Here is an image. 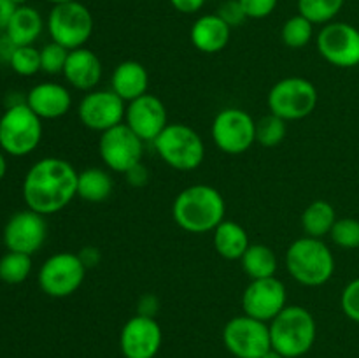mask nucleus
<instances>
[{
	"label": "nucleus",
	"mask_w": 359,
	"mask_h": 358,
	"mask_svg": "<svg viewBox=\"0 0 359 358\" xmlns=\"http://www.w3.org/2000/svg\"><path fill=\"white\" fill-rule=\"evenodd\" d=\"M102 72H104V67H102L97 53L88 48H77L69 53L65 69H63V77L70 86L88 93L100 83Z\"/></svg>",
	"instance_id": "nucleus-20"
},
{
	"label": "nucleus",
	"mask_w": 359,
	"mask_h": 358,
	"mask_svg": "<svg viewBox=\"0 0 359 358\" xmlns=\"http://www.w3.org/2000/svg\"><path fill=\"white\" fill-rule=\"evenodd\" d=\"M249 20H263L276 11L279 0H238Z\"/></svg>",
	"instance_id": "nucleus-36"
},
{
	"label": "nucleus",
	"mask_w": 359,
	"mask_h": 358,
	"mask_svg": "<svg viewBox=\"0 0 359 358\" xmlns=\"http://www.w3.org/2000/svg\"><path fill=\"white\" fill-rule=\"evenodd\" d=\"M114 181L105 168L88 167L77 175V197L86 202L98 204L111 197Z\"/></svg>",
	"instance_id": "nucleus-25"
},
{
	"label": "nucleus",
	"mask_w": 359,
	"mask_h": 358,
	"mask_svg": "<svg viewBox=\"0 0 359 358\" xmlns=\"http://www.w3.org/2000/svg\"><path fill=\"white\" fill-rule=\"evenodd\" d=\"M98 153L109 171L126 174L142 161L144 140L126 123H121L100 133Z\"/></svg>",
	"instance_id": "nucleus-12"
},
{
	"label": "nucleus",
	"mask_w": 359,
	"mask_h": 358,
	"mask_svg": "<svg viewBox=\"0 0 359 358\" xmlns=\"http://www.w3.org/2000/svg\"><path fill=\"white\" fill-rule=\"evenodd\" d=\"M280 37L283 42L291 49L305 48L309 42L314 37V23L304 18L302 14H294V16L287 18L280 30Z\"/></svg>",
	"instance_id": "nucleus-30"
},
{
	"label": "nucleus",
	"mask_w": 359,
	"mask_h": 358,
	"mask_svg": "<svg viewBox=\"0 0 359 358\" xmlns=\"http://www.w3.org/2000/svg\"><path fill=\"white\" fill-rule=\"evenodd\" d=\"M27 105L41 119L62 118L72 105L70 91L60 83H39L25 97Z\"/></svg>",
	"instance_id": "nucleus-19"
},
{
	"label": "nucleus",
	"mask_w": 359,
	"mask_h": 358,
	"mask_svg": "<svg viewBox=\"0 0 359 358\" xmlns=\"http://www.w3.org/2000/svg\"><path fill=\"white\" fill-rule=\"evenodd\" d=\"M346 0H298V14L314 25H328L342 11Z\"/></svg>",
	"instance_id": "nucleus-29"
},
{
	"label": "nucleus",
	"mask_w": 359,
	"mask_h": 358,
	"mask_svg": "<svg viewBox=\"0 0 359 358\" xmlns=\"http://www.w3.org/2000/svg\"><path fill=\"white\" fill-rule=\"evenodd\" d=\"M125 175L132 186H144L147 183V179H149V172H147V168L144 167L142 161L137 164L135 167L130 168Z\"/></svg>",
	"instance_id": "nucleus-38"
},
{
	"label": "nucleus",
	"mask_w": 359,
	"mask_h": 358,
	"mask_svg": "<svg viewBox=\"0 0 359 358\" xmlns=\"http://www.w3.org/2000/svg\"><path fill=\"white\" fill-rule=\"evenodd\" d=\"M241 265L249 279H263L276 276L279 262L276 251L270 246L251 244L241 258Z\"/></svg>",
	"instance_id": "nucleus-27"
},
{
	"label": "nucleus",
	"mask_w": 359,
	"mask_h": 358,
	"mask_svg": "<svg viewBox=\"0 0 359 358\" xmlns=\"http://www.w3.org/2000/svg\"><path fill=\"white\" fill-rule=\"evenodd\" d=\"M46 25H48L51 41L63 46L69 51L84 48L95 28V21L90 9L79 0L53 6Z\"/></svg>",
	"instance_id": "nucleus-8"
},
{
	"label": "nucleus",
	"mask_w": 359,
	"mask_h": 358,
	"mask_svg": "<svg viewBox=\"0 0 359 358\" xmlns=\"http://www.w3.org/2000/svg\"><path fill=\"white\" fill-rule=\"evenodd\" d=\"M172 7L182 14H195L205 6V0H170Z\"/></svg>",
	"instance_id": "nucleus-39"
},
{
	"label": "nucleus",
	"mask_w": 359,
	"mask_h": 358,
	"mask_svg": "<svg viewBox=\"0 0 359 358\" xmlns=\"http://www.w3.org/2000/svg\"><path fill=\"white\" fill-rule=\"evenodd\" d=\"M86 265L77 253L60 251L41 265L37 283L48 297L65 298L76 293L86 277Z\"/></svg>",
	"instance_id": "nucleus-9"
},
{
	"label": "nucleus",
	"mask_w": 359,
	"mask_h": 358,
	"mask_svg": "<svg viewBox=\"0 0 359 358\" xmlns=\"http://www.w3.org/2000/svg\"><path fill=\"white\" fill-rule=\"evenodd\" d=\"M263 358H284V357H280V354H279V353H277V351H276V350H270V351H269V353H266V354H265V357H263Z\"/></svg>",
	"instance_id": "nucleus-45"
},
{
	"label": "nucleus",
	"mask_w": 359,
	"mask_h": 358,
	"mask_svg": "<svg viewBox=\"0 0 359 358\" xmlns=\"http://www.w3.org/2000/svg\"><path fill=\"white\" fill-rule=\"evenodd\" d=\"M217 14H219V16L223 18V20L226 21L231 28L238 27V25L244 23L245 20H249L248 14H245V11H244V7L241 6V2H238V0H226V2H224L223 6L217 9Z\"/></svg>",
	"instance_id": "nucleus-37"
},
{
	"label": "nucleus",
	"mask_w": 359,
	"mask_h": 358,
	"mask_svg": "<svg viewBox=\"0 0 359 358\" xmlns=\"http://www.w3.org/2000/svg\"><path fill=\"white\" fill-rule=\"evenodd\" d=\"M316 46L323 58L340 69L359 65V30L344 21L325 25L316 39Z\"/></svg>",
	"instance_id": "nucleus-13"
},
{
	"label": "nucleus",
	"mask_w": 359,
	"mask_h": 358,
	"mask_svg": "<svg viewBox=\"0 0 359 358\" xmlns=\"http://www.w3.org/2000/svg\"><path fill=\"white\" fill-rule=\"evenodd\" d=\"M319 95L314 83L305 77L291 76L277 81L269 91V109L284 121H298L314 112Z\"/></svg>",
	"instance_id": "nucleus-7"
},
{
	"label": "nucleus",
	"mask_w": 359,
	"mask_h": 358,
	"mask_svg": "<svg viewBox=\"0 0 359 358\" xmlns=\"http://www.w3.org/2000/svg\"><path fill=\"white\" fill-rule=\"evenodd\" d=\"M6 172H7V158H6V153L0 150V181L4 179Z\"/></svg>",
	"instance_id": "nucleus-44"
},
{
	"label": "nucleus",
	"mask_w": 359,
	"mask_h": 358,
	"mask_svg": "<svg viewBox=\"0 0 359 358\" xmlns=\"http://www.w3.org/2000/svg\"><path fill=\"white\" fill-rule=\"evenodd\" d=\"M147 88H149V74L142 63L137 60H125L116 65L111 76V90L126 104L146 95Z\"/></svg>",
	"instance_id": "nucleus-22"
},
{
	"label": "nucleus",
	"mask_w": 359,
	"mask_h": 358,
	"mask_svg": "<svg viewBox=\"0 0 359 358\" xmlns=\"http://www.w3.org/2000/svg\"><path fill=\"white\" fill-rule=\"evenodd\" d=\"M69 49L63 46L56 44V42H49L41 49V70L49 74V76H56V74H63L65 69L67 58H69Z\"/></svg>",
	"instance_id": "nucleus-34"
},
{
	"label": "nucleus",
	"mask_w": 359,
	"mask_h": 358,
	"mask_svg": "<svg viewBox=\"0 0 359 358\" xmlns=\"http://www.w3.org/2000/svg\"><path fill=\"white\" fill-rule=\"evenodd\" d=\"M32 272V256L18 251H7L0 258V281L6 284H21Z\"/></svg>",
	"instance_id": "nucleus-28"
},
{
	"label": "nucleus",
	"mask_w": 359,
	"mask_h": 358,
	"mask_svg": "<svg viewBox=\"0 0 359 358\" xmlns=\"http://www.w3.org/2000/svg\"><path fill=\"white\" fill-rule=\"evenodd\" d=\"M330 237L339 248L358 249L359 248V220L356 218H339L333 225Z\"/></svg>",
	"instance_id": "nucleus-33"
},
{
	"label": "nucleus",
	"mask_w": 359,
	"mask_h": 358,
	"mask_svg": "<svg viewBox=\"0 0 359 358\" xmlns=\"http://www.w3.org/2000/svg\"><path fill=\"white\" fill-rule=\"evenodd\" d=\"M223 343L235 358H263L272 350L270 326L248 314L233 316L223 329Z\"/></svg>",
	"instance_id": "nucleus-11"
},
{
	"label": "nucleus",
	"mask_w": 359,
	"mask_h": 358,
	"mask_svg": "<svg viewBox=\"0 0 359 358\" xmlns=\"http://www.w3.org/2000/svg\"><path fill=\"white\" fill-rule=\"evenodd\" d=\"M42 140V119L27 102L7 105L0 116V150L11 157H27Z\"/></svg>",
	"instance_id": "nucleus-6"
},
{
	"label": "nucleus",
	"mask_w": 359,
	"mask_h": 358,
	"mask_svg": "<svg viewBox=\"0 0 359 358\" xmlns=\"http://www.w3.org/2000/svg\"><path fill=\"white\" fill-rule=\"evenodd\" d=\"M231 37V27L219 16V14H203L193 23L189 30L191 44L200 53L214 55L223 51Z\"/></svg>",
	"instance_id": "nucleus-21"
},
{
	"label": "nucleus",
	"mask_w": 359,
	"mask_h": 358,
	"mask_svg": "<svg viewBox=\"0 0 359 358\" xmlns=\"http://www.w3.org/2000/svg\"><path fill=\"white\" fill-rule=\"evenodd\" d=\"M337 220L339 218L332 204L326 200H314L302 213V228L309 237L323 239L325 235H330Z\"/></svg>",
	"instance_id": "nucleus-26"
},
{
	"label": "nucleus",
	"mask_w": 359,
	"mask_h": 358,
	"mask_svg": "<svg viewBox=\"0 0 359 358\" xmlns=\"http://www.w3.org/2000/svg\"><path fill=\"white\" fill-rule=\"evenodd\" d=\"M214 249L217 255L224 260H241L248 248L251 246L249 235L242 225L224 218L216 228H214Z\"/></svg>",
	"instance_id": "nucleus-24"
},
{
	"label": "nucleus",
	"mask_w": 359,
	"mask_h": 358,
	"mask_svg": "<svg viewBox=\"0 0 359 358\" xmlns=\"http://www.w3.org/2000/svg\"><path fill=\"white\" fill-rule=\"evenodd\" d=\"M126 102L112 90H91L77 105L79 121L93 132L105 130L125 123Z\"/></svg>",
	"instance_id": "nucleus-14"
},
{
	"label": "nucleus",
	"mask_w": 359,
	"mask_h": 358,
	"mask_svg": "<svg viewBox=\"0 0 359 358\" xmlns=\"http://www.w3.org/2000/svg\"><path fill=\"white\" fill-rule=\"evenodd\" d=\"M286 269L297 283L304 286H323L335 272V256L323 239H297L286 251Z\"/></svg>",
	"instance_id": "nucleus-4"
},
{
	"label": "nucleus",
	"mask_w": 359,
	"mask_h": 358,
	"mask_svg": "<svg viewBox=\"0 0 359 358\" xmlns=\"http://www.w3.org/2000/svg\"><path fill=\"white\" fill-rule=\"evenodd\" d=\"M46 239H48L46 216L28 207L14 213L4 227V244L7 251H18L32 256L44 246Z\"/></svg>",
	"instance_id": "nucleus-16"
},
{
	"label": "nucleus",
	"mask_w": 359,
	"mask_h": 358,
	"mask_svg": "<svg viewBox=\"0 0 359 358\" xmlns=\"http://www.w3.org/2000/svg\"><path fill=\"white\" fill-rule=\"evenodd\" d=\"M210 135L219 151L242 154L256 142V121L244 109L224 107L214 118Z\"/></svg>",
	"instance_id": "nucleus-10"
},
{
	"label": "nucleus",
	"mask_w": 359,
	"mask_h": 358,
	"mask_svg": "<svg viewBox=\"0 0 359 358\" xmlns=\"http://www.w3.org/2000/svg\"><path fill=\"white\" fill-rule=\"evenodd\" d=\"M340 307L351 321L359 323V277L347 283L340 297Z\"/></svg>",
	"instance_id": "nucleus-35"
},
{
	"label": "nucleus",
	"mask_w": 359,
	"mask_h": 358,
	"mask_svg": "<svg viewBox=\"0 0 359 358\" xmlns=\"http://www.w3.org/2000/svg\"><path fill=\"white\" fill-rule=\"evenodd\" d=\"M269 326L272 350L284 358H302L312 350L318 337L314 314L304 305H286Z\"/></svg>",
	"instance_id": "nucleus-3"
},
{
	"label": "nucleus",
	"mask_w": 359,
	"mask_h": 358,
	"mask_svg": "<svg viewBox=\"0 0 359 358\" xmlns=\"http://www.w3.org/2000/svg\"><path fill=\"white\" fill-rule=\"evenodd\" d=\"M9 67L18 76H35L41 72V49L35 46H18L11 56Z\"/></svg>",
	"instance_id": "nucleus-32"
},
{
	"label": "nucleus",
	"mask_w": 359,
	"mask_h": 358,
	"mask_svg": "<svg viewBox=\"0 0 359 358\" xmlns=\"http://www.w3.org/2000/svg\"><path fill=\"white\" fill-rule=\"evenodd\" d=\"M53 6H58V4H67V2H76V0H48Z\"/></svg>",
	"instance_id": "nucleus-46"
},
{
	"label": "nucleus",
	"mask_w": 359,
	"mask_h": 358,
	"mask_svg": "<svg viewBox=\"0 0 359 358\" xmlns=\"http://www.w3.org/2000/svg\"><path fill=\"white\" fill-rule=\"evenodd\" d=\"M42 28L44 20L41 13L35 7L23 4L16 7L4 34L16 46H34V42L41 37Z\"/></svg>",
	"instance_id": "nucleus-23"
},
{
	"label": "nucleus",
	"mask_w": 359,
	"mask_h": 358,
	"mask_svg": "<svg viewBox=\"0 0 359 358\" xmlns=\"http://www.w3.org/2000/svg\"><path fill=\"white\" fill-rule=\"evenodd\" d=\"M11 2H14L16 6H23V4H27L28 0H11Z\"/></svg>",
	"instance_id": "nucleus-47"
},
{
	"label": "nucleus",
	"mask_w": 359,
	"mask_h": 358,
	"mask_svg": "<svg viewBox=\"0 0 359 358\" xmlns=\"http://www.w3.org/2000/svg\"><path fill=\"white\" fill-rule=\"evenodd\" d=\"M161 343L163 330L153 316H132L119 333V350L125 358H156Z\"/></svg>",
	"instance_id": "nucleus-17"
},
{
	"label": "nucleus",
	"mask_w": 359,
	"mask_h": 358,
	"mask_svg": "<svg viewBox=\"0 0 359 358\" xmlns=\"http://www.w3.org/2000/svg\"><path fill=\"white\" fill-rule=\"evenodd\" d=\"M77 255L81 256V260H83V263L86 265V269L98 265V262H100V253H98V249L93 248V246H86V248L81 249Z\"/></svg>",
	"instance_id": "nucleus-42"
},
{
	"label": "nucleus",
	"mask_w": 359,
	"mask_h": 358,
	"mask_svg": "<svg viewBox=\"0 0 359 358\" xmlns=\"http://www.w3.org/2000/svg\"><path fill=\"white\" fill-rule=\"evenodd\" d=\"M77 175L79 172L63 158H41L25 174V204L42 216L60 213L77 197Z\"/></svg>",
	"instance_id": "nucleus-1"
},
{
	"label": "nucleus",
	"mask_w": 359,
	"mask_h": 358,
	"mask_svg": "<svg viewBox=\"0 0 359 358\" xmlns=\"http://www.w3.org/2000/svg\"><path fill=\"white\" fill-rule=\"evenodd\" d=\"M287 305V291L280 279H251L242 293V311L251 318L270 323Z\"/></svg>",
	"instance_id": "nucleus-15"
},
{
	"label": "nucleus",
	"mask_w": 359,
	"mask_h": 358,
	"mask_svg": "<svg viewBox=\"0 0 359 358\" xmlns=\"http://www.w3.org/2000/svg\"><path fill=\"white\" fill-rule=\"evenodd\" d=\"M18 46L14 44L13 41H11L9 37H7L6 34L0 35V62L4 63H9L11 56H13L14 49H16Z\"/></svg>",
	"instance_id": "nucleus-43"
},
{
	"label": "nucleus",
	"mask_w": 359,
	"mask_h": 358,
	"mask_svg": "<svg viewBox=\"0 0 359 358\" xmlns=\"http://www.w3.org/2000/svg\"><path fill=\"white\" fill-rule=\"evenodd\" d=\"M16 4L11 2V0H0V32H4L9 25L11 16L16 11Z\"/></svg>",
	"instance_id": "nucleus-41"
},
{
	"label": "nucleus",
	"mask_w": 359,
	"mask_h": 358,
	"mask_svg": "<svg viewBox=\"0 0 359 358\" xmlns=\"http://www.w3.org/2000/svg\"><path fill=\"white\" fill-rule=\"evenodd\" d=\"M226 214V202L217 188L209 185H191L182 190L172 204L175 225L191 234L212 232Z\"/></svg>",
	"instance_id": "nucleus-2"
},
{
	"label": "nucleus",
	"mask_w": 359,
	"mask_h": 358,
	"mask_svg": "<svg viewBox=\"0 0 359 358\" xmlns=\"http://www.w3.org/2000/svg\"><path fill=\"white\" fill-rule=\"evenodd\" d=\"M125 123L144 142H154L168 125L167 107L156 95L146 93L126 104Z\"/></svg>",
	"instance_id": "nucleus-18"
},
{
	"label": "nucleus",
	"mask_w": 359,
	"mask_h": 358,
	"mask_svg": "<svg viewBox=\"0 0 359 358\" xmlns=\"http://www.w3.org/2000/svg\"><path fill=\"white\" fill-rule=\"evenodd\" d=\"M287 121L269 112L256 121V142L263 147H276L287 133Z\"/></svg>",
	"instance_id": "nucleus-31"
},
{
	"label": "nucleus",
	"mask_w": 359,
	"mask_h": 358,
	"mask_svg": "<svg viewBox=\"0 0 359 358\" xmlns=\"http://www.w3.org/2000/svg\"><path fill=\"white\" fill-rule=\"evenodd\" d=\"M153 144L158 157L175 171H195L205 158L203 139L195 128L184 123H168Z\"/></svg>",
	"instance_id": "nucleus-5"
},
{
	"label": "nucleus",
	"mask_w": 359,
	"mask_h": 358,
	"mask_svg": "<svg viewBox=\"0 0 359 358\" xmlns=\"http://www.w3.org/2000/svg\"><path fill=\"white\" fill-rule=\"evenodd\" d=\"M158 312V300L156 297L153 295H144L142 298L139 300V309H137V314H144V316H156Z\"/></svg>",
	"instance_id": "nucleus-40"
}]
</instances>
